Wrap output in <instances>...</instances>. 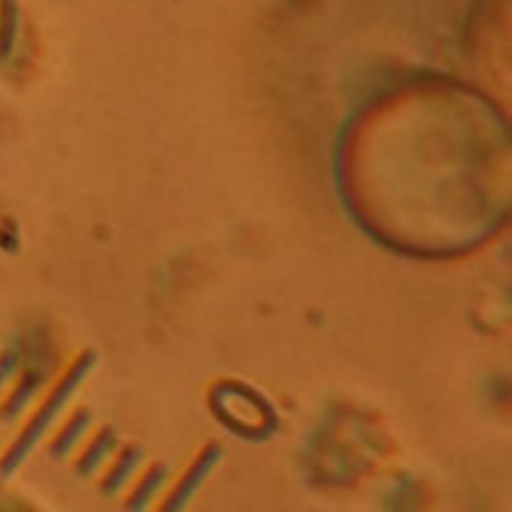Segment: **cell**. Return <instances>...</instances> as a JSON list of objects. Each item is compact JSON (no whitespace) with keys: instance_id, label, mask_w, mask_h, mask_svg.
<instances>
[{"instance_id":"1","label":"cell","mask_w":512,"mask_h":512,"mask_svg":"<svg viewBox=\"0 0 512 512\" xmlns=\"http://www.w3.org/2000/svg\"><path fill=\"white\" fill-rule=\"evenodd\" d=\"M93 363H96V354L93 351H84L72 366H69V372L57 381V387H54V393L45 399V405L36 411V417L24 426V432L18 435V441L9 447V453L0 459V480H6V477H12V471L30 456V450L42 441V435L54 426V420L60 417V411L66 408V402L72 399V393H75V387L87 378V372L93 369Z\"/></svg>"},{"instance_id":"2","label":"cell","mask_w":512,"mask_h":512,"mask_svg":"<svg viewBox=\"0 0 512 512\" xmlns=\"http://www.w3.org/2000/svg\"><path fill=\"white\" fill-rule=\"evenodd\" d=\"M219 459H222V450H219L216 444H210V447L195 459V465L186 471V477L180 480V486L171 492V498L165 501V510H183V507L192 501V495L198 492V486L207 480V474L219 465Z\"/></svg>"},{"instance_id":"3","label":"cell","mask_w":512,"mask_h":512,"mask_svg":"<svg viewBox=\"0 0 512 512\" xmlns=\"http://www.w3.org/2000/svg\"><path fill=\"white\" fill-rule=\"evenodd\" d=\"M42 381H45V372H27V375H21V381H18V387L12 390V396L6 399V405H3V411H0V417L3 420H15L30 402H33V396L39 393V387H42Z\"/></svg>"},{"instance_id":"4","label":"cell","mask_w":512,"mask_h":512,"mask_svg":"<svg viewBox=\"0 0 512 512\" xmlns=\"http://www.w3.org/2000/svg\"><path fill=\"white\" fill-rule=\"evenodd\" d=\"M90 411H75L72 417H69V423L60 429V435L54 438V444H51V459H66L72 450H75V444L84 438V432L90 429Z\"/></svg>"},{"instance_id":"5","label":"cell","mask_w":512,"mask_h":512,"mask_svg":"<svg viewBox=\"0 0 512 512\" xmlns=\"http://www.w3.org/2000/svg\"><path fill=\"white\" fill-rule=\"evenodd\" d=\"M114 444H117V432H114V429H102V432L90 441V447L81 453V459H78V474L93 477V474L99 471V465L111 456Z\"/></svg>"},{"instance_id":"6","label":"cell","mask_w":512,"mask_h":512,"mask_svg":"<svg viewBox=\"0 0 512 512\" xmlns=\"http://www.w3.org/2000/svg\"><path fill=\"white\" fill-rule=\"evenodd\" d=\"M138 465H141V450H138V447H126V450L120 453V459L114 462V468L105 474L102 492H105V495H117V492L132 480V474H135Z\"/></svg>"},{"instance_id":"7","label":"cell","mask_w":512,"mask_h":512,"mask_svg":"<svg viewBox=\"0 0 512 512\" xmlns=\"http://www.w3.org/2000/svg\"><path fill=\"white\" fill-rule=\"evenodd\" d=\"M168 480V468L165 465H156V468H150L147 474H144V480H141V486L132 492V501L126 504L129 510H144L147 504H150V498L162 489V483Z\"/></svg>"},{"instance_id":"8","label":"cell","mask_w":512,"mask_h":512,"mask_svg":"<svg viewBox=\"0 0 512 512\" xmlns=\"http://www.w3.org/2000/svg\"><path fill=\"white\" fill-rule=\"evenodd\" d=\"M15 369H18V354L15 351H3L0 354V390L9 384V378L15 375Z\"/></svg>"}]
</instances>
